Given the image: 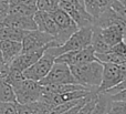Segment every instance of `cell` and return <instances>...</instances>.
Instances as JSON below:
<instances>
[{"label": "cell", "instance_id": "8992f818", "mask_svg": "<svg viewBox=\"0 0 126 114\" xmlns=\"http://www.w3.org/2000/svg\"><path fill=\"white\" fill-rule=\"evenodd\" d=\"M58 47L54 37L40 30H31L22 40V52L30 50H37L42 48H52Z\"/></svg>", "mask_w": 126, "mask_h": 114}, {"label": "cell", "instance_id": "9c48e42d", "mask_svg": "<svg viewBox=\"0 0 126 114\" xmlns=\"http://www.w3.org/2000/svg\"><path fill=\"white\" fill-rule=\"evenodd\" d=\"M124 79H125V77H124V74L121 72L120 64L104 62V63H103L102 81H101V84L97 89V93L105 92V91H107L109 89L113 88L116 84H118Z\"/></svg>", "mask_w": 126, "mask_h": 114}, {"label": "cell", "instance_id": "52a82bcc", "mask_svg": "<svg viewBox=\"0 0 126 114\" xmlns=\"http://www.w3.org/2000/svg\"><path fill=\"white\" fill-rule=\"evenodd\" d=\"M41 85L48 84H67V83H76L71 69L67 64L62 62H54L49 73L39 81Z\"/></svg>", "mask_w": 126, "mask_h": 114}, {"label": "cell", "instance_id": "f546056e", "mask_svg": "<svg viewBox=\"0 0 126 114\" xmlns=\"http://www.w3.org/2000/svg\"><path fill=\"white\" fill-rule=\"evenodd\" d=\"M9 4H27V6H37V0H10Z\"/></svg>", "mask_w": 126, "mask_h": 114}, {"label": "cell", "instance_id": "ba28073f", "mask_svg": "<svg viewBox=\"0 0 126 114\" xmlns=\"http://www.w3.org/2000/svg\"><path fill=\"white\" fill-rule=\"evenodd\" d=\"M54 62L55 57L46 50L38 61H35L32 65L23 71V77L26 79L33 80V81H41L49 73Z\"/></svg>", "mask_w": 126, "mask_h": 114}, {"label": "cell", "instance_id": "e575fe53", "mask_svg": "<svg viewBox=\"0 0 126 114\" xmlns=\"http://www.w3.org/2000/svg\"><path fill=\"white\" fill-rule=\"evenodd\" d=\"M120 1H121V2H122V3H123V4H124V6H125V7H126V0H120Z\"/></svg>", "mask_w": 126, "mask_h": 114}, {"label": "cell", "instance_id": "d6986e66", "mask_svg": "<svg viewBox=\"0 0 126 114\" xmlns=\"http://www.w3.org/2000/svg\"><path fill=\"white\" fill-rule=\"evenodd\" d=\"M112 99L106 93H97L96 102L90 114H106Z\"/></svg>", "mask_w": 126, "mask_h": 114}, {"label": "cell", "instance_id": "4316f807", "mask_svg": "<svg viewBox=\"0 0 126 114\" xmlns=\"http://www.w3.org/2000/svg\"><path fill=\"white\" fill-rule=\"evenodd\" d=\"M0 114H18L17 103L0 101Z\"/></svg>", "mask_w": 126, "mask_h": 114}, {"label": "cell", "instance_id": "1f68e13d", "mask_svg": "<svg viewBox=\"0 0 126 114\" xmlns=\"http://www.w3.org/2000/svg\"><path fill=\"white\" fill-rule=\"evenodd\" d=\"M112 100L114 101H126V89L121 92L116 93V94H113V95H110Z\"/></svg>", "mask_w": 126, "mask_h": 114}, {"label": "cell", "instance_id": "7c38bea8", "mask_svg": "<svg viewBox=\"0 0 126 114\" xmlns=\"http://www.w3.org/2000/svg\"><path fill=\"white\" fill-rule=\"evenodd\" d=\"M33 20H34L35 24L38 27V30L47 32L49 34L55 37L58 33V28L53 17L51 16L50 12L42 10H37V12L33 16Z\"/></svg>", "mask_w": 126, "mask_h": 114}, {"label": "cell", "instance_id": "83f0119b", "mask_svg": "<svg viewBox=\"0 0 126 114\" xmlns=\"http://www.w3.org/2000/svg\"><path fill=\"white\" fill-rule=\"evenodd\" d=\"M111 8L114 9L121 17L126 21V7L120 0H112V3H111Z\"/></svg>", "mask_w": 126, "mask_h": 114}, {"label": "cell", "instance_id": "4dcf8cb0", "mask_svg": "<svg viewBox=\"0 0 126 114\" xmlns=\"http://www.w3.org/2000/svg\"><path fill=\"white\" fill-rule=\"evenodd\" d=\"M9 70H10L9 64H7V63L0 64V80L6 79L7 75H8V73H9Z\"/></svg>", "mask_w": 126, "mask_h": 114}, {"label": "cell", "instance_id": "30bf717a", "mask_svg": "<svg viewBox=\"0 0 126 114\" xmlns=\"http://www.w3.org/2000/svg\"><path fill=\"white\" fill-rule=\"evenodd\" d=\"M96 60L97 58L95 55V51H94L92 44L84 49H81V50L65 52L55 58V62H62V63L67 64L69 66L79 63H84V62L96 61Z\"/></svg>", "mask_w": 126, "mask_h": 114}, {"label": "cell", "instance_id": "f1b7e54d", "mask_svg": "<svg viewBox=\"0 0 126 114\" xmlns=\"http://www.w3.org/2000/svg\"><path fill=\"white\" fill-rule=\"evenodd\" d=\"M9 12V3L0 2V22L3 21V19L8 16Z\"/></svg>", "mask_w": 126, "mask_h": 114}, {"label": "cell", "instance_id": "484cf974", "mask_svg": "<svg viewBox=\"0 0 126 114\" xmlns=\"http://www.w3.org/2000/svg\"><path fill=\"white\" fill-rule=\"evenodd\" d=\"M109 51H111V52L115 53V54L120 55L121 58H123L126 63V42H125V40H122V41H120L118 43L114 44L113 47L110 48Z\"/></svg>", "mask_w": 126, "mask_h": 114}, {"label": "cell", "instance_id": "9a60e30c", "mask_svg": "<svg viewBox=\"0 0 126 114\" xmlns=\"http://www.w3.org/2000/svg\"><path fill=\"white\" fill-rule=\"evenodd\" d=\"M100 30L104 41L110 47H113L114 44L118 43L122 40H125L124 32H123L122 28L117 24H112V26L105 27V28H100Z\"/></svg>", "mask_w": 126, "mask_h": 114}, {"label": "cell", "instance_id": "603a6c76", "mask_svg": "<svg viewBox=\"0 0 126 114\" xmlns=\"http://www.w3.org/2000/svg\"><path fill=\"white\" fill-rule=\"evenodd\" d=\"M24 79H26V78L23 77V72L10 68L8 75H7V78L4 80H6L11 86H15L16 84H18L19 82H21L22 80H24Z\"/></svg>", "mask_w": 126, "mask_h": 114}, {"label": "cell", "instance_id": "4fadbf2b", "mask_svg": "<svg viewBox=\"0 0 126 114\" xmlns=\"http://www.w3.org/2000/svg\"><path fill=\"white\" fill-rule=\"evenodd\" d=\"M3 24L8 27H13V28L22 29V30H37L38 27L35 24L33 17H23V16H15V15H8L3 19Z\"/></svg>", "mask_w": 126, "mask_h": 114}, {"label": "cell", "instance_id": "e0dca14e", "mask_svg": "<svg viewBox=\"0 0 126 114\" xmlns=\"http://www.w3.org/2000/svg\"><path fill=\"white\" fill-rule=\"evenodd\" d=\"M92 41L91 44L92 47L94 48V51L95 53H105L110 50L111 47L104 41L103 39L102 34H101V30H100V27L97 26H92Z\"/></svg>", "mask_w": 126, "mask_h": 114}, {"label": "cell", "instance_id": "d4e9b609", "mask_svg": "<svg viewBox=\"0 0 126 114\" xmlns=\"http://www.w3.org/2000/svg\"><path fill=\"white\" fill-rule=\"evenodd\" d=\"M96 98H97V92H94L93 94L91 95V98L89 99V101H87L86 103L79 110V112L76 114H90L91 113V111L93 110L94 105H95Z\"/></svg>", "mask_w": 126, "mask_h": 114}, {"label": "cell", "instance_id": "cb8c5ba5", "mask_svg": "<svg viewBox=\"0 0 126 114\" xmlns=\"http://www.w3.org/2000/svg\"><path fill=\"white\" fill-rule=\"evenodd\" d=\"M106 114H126V101L112 100Z\"/></svg>", "mask_w": 126, "mask_h": 114}, {"label": "cell", "instance_id": "6da1fadb", "mask_svg": "<svg viewBox=\"0 0 126 114\" xmlns=\"http://www.w3.org/2000/svg\"><path fill=\"white\" fill-rule=\"evenodd\" d=\"M70 69L76 83L90 90L97 91L103 75V63L101 61L96 60V61L74 64L70 65Z\"/></svg>", "mask_w": 126, "mask_h": 114}, {"label": "cell", "instance_id": "d6a6232c", "mask_svg": "<svg viewBox=\"0 0 126 114\" xmlns=\"http://www.w3.org/2000/svg\"><path fill=\"white\" fill-rule=\"evenodd\" d=\"M4 63V60H3V55H2V52L0 50V64H3Z\"/></svg>", "mask_w": 126, "mask_h": 114}, {"label": "cell", "instance_id": "2e32d148", "mask_svg": "<svg viewBox=\"0 0 126 114\" xmlns=\"http://www.w3.org/2000/svg\"><path fill=\"white\" fill-rule=\"evenodd\" d=\"M50 106L43 102L42 100L27 104H18L17 103V112L18 114H46L50 110Z\"/></svg>", "mask_w": 126, "mask_h": 114}, {"label": "cell", "instance_id": "3957f363", "mask_svg": "<svg viewBox=\"0 0 126 114\" xmlns=\"http://www.w3.org/2000/svg\"><path fill=\"white\" fill-rule=\"evenodd\" d=\"M50 13L53 17V19H54L57 28H58V33L54 37V40L57 42L58 47L62 46L78 30L79 27L75 23V21L64 10H62L61 8H58L57 10L52 11Z\"/></svg>", "mask_w": 126, "mask_h": 114}, {"label": "cell", "instance_id": "836d02e7", "mask_svg": "<svg viewBox=\"0 0 126 114\" xmlns=\"http://www.w3.org/2000/svg\"><path fill=\"white\" fill-rule=\"evenodd\" d=\"M0 2H4V3H9L10 0H0Z\"/></svg>", "mask_w": 126, "mask_h": 114}, {"label": "cell", "instance_id": "8fae6325", "mask_svg": "<svg viewBox=\"0 0 126 114\" xmlns=\"http://www.w3.org/2000/svg\"><path fill=\"white\" fill-rule=\"evenodd\" d=\"M46 50H47L46 48H42V49H37V50H30V51H26V52H21L17 58H15L11 61L9 66L11 69H16V70H19L21 72H23L29 66L32 65L35 61H38Z\"/></svg>", "mask_w": 126, "mask_h": 114}, {"label": "cell", "instance_id": "7402d4cb", "mask_svg": "<svg viewBox=\"0 0 126 114\" xmlns=\"http://www.w3.org/2000/svg\"><path fill=\"white\" fill-rule=\"evenodd\" d=\"M60 0H37V8L38 10L52 12L59 8Z\"/></svg>", "mask_w": 126, "mask_h": 114}, {"label": "cell", "instance_id": "277c9868", "mask_svg": "<svg viewBox=\"0 0 126 114\" xmlns=\"http://www.w3.org/2000/svg\"><path fill=\"white\" fill-rule=\"evenodd\" d=\"M59 8L64 10L75 21L79 28L93 26L94 18L87 12L80 0H60Z\"/></svg>", "mask_w": 126, "mask_h": 114}, {"label": "cell", "instance_id": "5bb4252c", "mask_svg": "<svg viewBox=\"0 0 126 114\" xmlns=\"http://www.w3.org/2000/svg\"><path fill=\"white\" fill-rule=\"evenodd\" d=\"M0 50L3 55L4 63L10 64L11 61L22 52V42L2 39L0 40Z\"/></svg>", "mask_w": 126, "mask_h": 114}, {"label": "cell", "instance_id": "44dd1931", "mask_svg": "<svg viewBox=\"0 0 126 114\" xmlns=\"http://www.w3.org/2000/svg\"><path fill=\"white\" fill-rule=\"evenodd\" d=\"M0 101L2 102H16V93L13 88L4 79L0 80Z\"/></svg>", "mask_w": 126, "mask_h": 114}, {"label": "cell", "instance_id": "ffe728a7", "mask_svg": "<svg viewBox=\"0 0 126 114\" xmlns=\"http://www.w3.org/2000/svg\"><path fill=\"white\" fill-rule=\"evenodd\" d=\"M37 6H27V4H9L8 15L23 16V17H33L37 12Z\"/></svg>", "mask_w": 126, "mask_h": 114}, {"label": "cell", "instance_id": "7a4b0ae2", "mask_svg": "<svg viewBox=\"0 0 126 114\" xmlns=\"http://www.w3.org/2000/svg\"><path fill=\"white\" fill-rule=\"evenodd\" d=\"M92 26L91 27H82L79 28L62 46L59 47H52V48H48L47 51L53 54L55 58L59 55L63 54L69 51H75L81 50L86 47L91 46L92 41Z\"/></svg>", "mask_w": 126, "mask_h": 114}, {"label": "cell", "instance_id": "5b68a950", "mask_svg": "<svg viewBox=\"0 0 126 114\" xmlns=\"http://www.w3.org/2000/svg\"><path fill=\"white\" fill-rule=\"evenodd\" d=\"M12 88L15 90L18 104H27L41 100L42 85L38 81L24 79Z\"/></svg>", "mask_w": 126, "mask_h": 114}, {"label": "cell", "instance_id": "ac0fdd59", "mask_svg": "<svg viewBox=\"0 0 126 114\" xmlns=\"http://www.w3.org/2000/svg\"><path fill=\"white\" fill-rule=\"evenodd\" d=\"M28 32V30H22V29L13 28V27L4 26L3 29L1 30V33H0V39H8L12 40V41L22 42L23 38L26 37Z\"/></svg>", "mask_w": 126, "mask_h": 114}]
</instances>
